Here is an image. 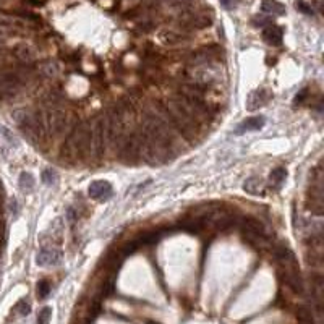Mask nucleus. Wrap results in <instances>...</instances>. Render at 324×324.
<instances>
[{
    "instance_id": "4468645a",
    "label": "nucleus",
    "mask_w": 324,
    "mask_h": 324,
    "mask_svg": "<svg viewBox=\"0 0 324 324\" xmlns=\"http://www.w3.org/2000/svg\"><path fill=\"white\" fill-rule=\"evenodd\" d=\"M89 196L96 201H105L109 200L110 196H112V185L109 183V182L105 180H98V182H93V183L89 185Z\"/></svg>"
},
{
    "instance_id": "a211bd4d",
    "label": "nucleus",
    "mask_w": 324,
    "mask_h": 324,
    "mask_svg": "<svg viewBox=\"0 0 324 324\" xmlns=\"http://www.w3.org/2000/svg\"><path fill=\"white\" fill-rule=\"evenodd\" d=\"M282 38H284L282 28L274 26V24H269V26L263 31V39H264L269 45H281Z\"/></svg>"
},
{
    "instance_id": "cd10ccee",
    "label": "nucleus",
    "mask_w": 324,
    "mask_h": 324,
    "mask_svg": "<svg viewBox=\"0 0 324 324\" xmlns=\"http://www.w3.org/2000/svg\"><path fill=\"white\" fill-rule=\"evenodd\" d=\"M0 135H2V138H3L5 141H7L8 144L17 146V140H15L13 133H12V131H10L5 125H2V123H0Z\"/></svg>"
},
{
    "instance_id": "2f4dec72",
    "label": "nucleus",
    "mask_w": 324,
    "mask_h": 324,
    "mask_svg": "<svg viewBox=\"0 0 324 324\" xmlns=\"http://www.w3.org/2000/svg\"><path fill=\"white\" fill-rule=\"evenodd\" d=\"M308 93H310V89L308 88H303L300 93H298L297 96H295V101H293V102L295 104H302V102H305V99L308 98Z\"/></svg>"
},
{
    "instance_id": "6ab92c4d",
    "label": "nucleus",
    "mask_w": 324,
    "mask_h": 324,
    "mask_svg": "<svg viewBox=\"0 0 324 324\" xmlns=\"http://www.w3.org/2000/svg\"><path fill=\"white\" fill-rule=\"evenodd\" d=\"M243 190L246 191L248 195H261L263 190H264V182L260 177H250L243 182Z\"/></svg>"
},
{
    "instance_id": "4be33fe9",
    "label": "nucleus",
    "mask_w": 324,
    "mask_h": 324,
    "mask_svg": "<svg viewBox=\"0 0 324 324\" xmlns=\"http://www.w3.org/2000/svg\"><path fill=\"white\" fill-rule=\"evenodd\" d=\"M159 38H161L162 42L169 44V45H175V44H179V42H182V40L185 39L183 34H180V33H177V31H162Z\"/></svg>"
},
{
    "instance_id": "7ed1b4c3",
    "label": "nucleus",
    "mask_w": 324,
    "mask_h": 324,
    "mask_svg": "<svg viewBox=\"0 0 324 324\" xmlns=\"http://www.w3.org/2000/svg\"><path fill=\"white\" fill-rule=\"evenodd\" d=\"M91 156V126L89 122H75L65 136L60 158L67 162L84 161Z\"/></svg>"
},
{
    "instance_id": "9b49d317",
    "label": "nucleus",
    "mask_w": 324,
    "mask_h": 324,
    "mask_svg": "<svg viewBox=\"0 0 324 324\" xmlns=\"http://www.w3.org/2000/svg\"><path fill=\"white\" fill-rule=\"evenodd\" d=\"M13 57L17 59V62L20 65H24V67H34L38 63V54L34 47H31L29 44H17L12 50Z\"/></svg>"
},
{
    "instance_id": "6e6552de",
    "label": "nucleus",
    "mask_w": 324,
    "mask_h": 324,
    "mask_svg": "<svg viewBox=\"0 0 324 324\" xmlns=\"http://www.w3.org/2000/svg\"><path fill=\"white\" fill-rule=\"evenodd\" d=\"M91 126V158L101 161L107 151V140H105V123L104 115H98L89 122Z\"/></svg>"
},
{
    "instance_id": "f704fd0d",
    "label": "nucleus",
    "mask_w": 324,
    "mask_h": 324,
    "mask_svg": "<svg viewBox=\"0 0 324 324\" xmlns=\"http://www.w3.org/2000/svg\"><path fill=\"white\" fill-rule=\"evenodd\" d=\"M126 3H130V5H133V3H136V2H140V0H125Z\"/></svg>"
},
{
    "instance_id": "7c9ffc66",
    "label": "nucleus",
    "mask_w": 324,
    "mask_h": 324,
    "mask_svg": "<svg viewBox=\"0 0 324 324\" xmlns=\"http://www.w3.org/2000/svg\"><path fill=\"white\" fill-rule=\"evenodd\" d=\"M253 24L255 26H269V24H272V20L269 17H255L253 18Z\"/></svg>"
},
{
    "instance_id": "f3484780",
    "label": "nucleus",
    "mask_w": 324,
    "mask_h": 324,
    "mask_svg": "<svg viewBox=\"0 0 324 324\" xmlns=\"http://www.w3.org/2000/svg\"><path fill=\"white\" fill-rule=\"evenodd\" d=\"M158 5H164V7L170 10H177L179 15L186 13L193 10V0H158Z\"/></svg>"
},
{
    "instance_id": "dca6fc26",
    "label": "nucleus",
    "mask_w": 324,
    "mask_h": 324,
    "mask_svg": "<svg viewBox=\"0 0 324 324\" xmlns=\"http://www.w3.org/2000/svg\"><path fill=\"white\" fill-rule=\"evenodd\" d=\"M266 123V119L263 115H255V117H250L246 120H243L242 123L235 128V135H242L246 133V131H256L261 130Z\"/></svg>"
},
{
    "instance_id": "4c0bfd02",
    "label": "nucleus",
    "mask_w": 324,
    "mask_h": 324,
    "mask_svg": "<svg viewBox=\"0 0 324 324\" xmlns=\"http://www.w3.org/2000/svg\"><path fill=\"white\" fill-rule=\"evenodd\" d=\"M0 209H2V191H0Z\"/></svg>"
},
{
    "instance_id": "c9c22d12",
    "label": "nucleus",
    "mask_w": 324,
    "mask_h": 324,
    "mask_svg": "<svg viewBox=\"0 0 324 324\" xmlns=\"http://www.w3.org/2000/svg\"><path fill=\"white\" fill-rule=\"evenodd\" d=\"M2 232H3V222L0 219V235H2Z\"/></svg>"
},
{
    "instance_id": "f03ea898",
    "label": "nucleus",
    "mask_w": 324,
    "mask_h": 324,
    "mask_svg": "<svg viewBox=\"0 0 324 324\" xmlns=\"http://www.w3.org/2000/svg\"><path fill=\"white\" fill-rule=\"evenodd\" d=\"M141 133L153 140L154 143L161 144L162 148L170 151L172 154L177 151V146L182 141V136L177 133L175 128L169 122L164 120L154 109H146L141 120Z\"/></svg>"
},
{
    "instance_id": "20e7f679",
    "label": "nucleus",
    "mask_w": 324,
    "mask_h": 324,
    "mask_svg": "<svg viewBox=\"0 0 324 324\" xmlns=\"http://www.w3.org/2000/svg\"><path fill=\"white\" fill-rule=\"evenodd\" d=\"M45 115V125H47V135L54 136L55 140H60L67 136L70 128L73 126L75 120L70 115L68 110L63 107L59 109H44Z\"/></svg>"
},
{
    "instance_id": "5701e85b",
    "label": "nucleus",
    "mask_w": 324,
    "mask_h": 324,
    "mask_svg": "<svg viewBox=\"0 0 324 324\" xmlns=\"http://www.w3.org/2000/svg\"><path fill=\"white\" fill-rule=\"evenodd\" d=\"M287 177V170L284 169V167H277V169H274L271 172V183L274 188H279V186L282 185V182L285 180Z\"/></svg>"
},
{
    "instance_id": "c85d7f7f",
    "label": "nucleus",
    "mask_w": 324,
    "mask_h": 324,
    "mask_svg": "<svg viewBox=\"0 0 324 324\" xmlns=\"http://www.w3.org/2000/svg\"><path fill=\"white\" fill-rule=\"evenodd\" d=\"M295 7H297L298 12H302V13H305V15H313V7H311L310 3L303 2V0H297Z\"/></svg>"
},
{
    "instance_id": "2eb2a0df",
    "label": "nucleus",
    "mask_w": 324,
    "mask_h": 324,
    "mask_svg": "<svg viewBox=\"0 0 324 324\" xmlns=\"http://www.w3.org/2000/svg\"><path fill=\"white\" fill-rule=\"evenodd\" d=\"M36 70L39 77L47 80H57L60 77V73H62L59 62H55V60H42V62L38 63Z\"/></svg>"
},
{
    "instance_id": "39448f33",
    "label": "nucleus",
    "mask_w": 324,
    "mask_h": 324,
    "mask_svg": "<svg viewBox=\"0 0 324 324\" xmlns=\"http://www.w3.org/2000/svg\"><path fill=\"white\" fill-rule=\"evenodd\" d=\"M117 158L126 165H136L141 161L140 158V130L126 131L115 144Z\"/></svg>"
},
{
    "instance_id": "ddd939ff",
    "label": "nucleus",
    "mask_w": 324,
    "mask_h": 324,
    "mask_svg": "<svg viewBox=\"0 0 324 324\" xmlns=\"http://www.w3.org/2000/svg\"><path fill=\"white\" fill-rule=\"evenodd\" d=\"M60 261H62V251L57 250V248H52V246L42 248L36 256V263L42 267L57 266Z\"/></svg>"
},
{
    "instance_id": "f257e3e1",
    "label": "nucleus",
    "mask_w": 324,
    "mask_h": 324,
    "mask_svg": "<svg viewBox=\"0 0 324 324\" xmlns=\"http://www.w3.org/2000/svg\"><path fill=\"white\" fill-rule=\"evenodd\" d=\"M149 107L154 109L162 119L169 122V123L175 128L177 133L182 136V140L183 141H193L198 138L201 125L193 117H190V115L185 112V109L182 107L177 101H174L172 98L167 101V102L154 101Z\"/></svg>"
},
{
    "instance_id": "b1692460",
    "label": "nucleus",
    "mask_w": 324,
    "mask_h": 324,
    "mask_svg": "<svg viewBox=\"0 0 324 324\" xmlns=\"http://www.w3.org/2000/svg\"><path fill=\"white\" fill-rule=\"evenodd\" d=\"M20 188H21L23 191H31L34 188V177L29 174V172H23L21 175H20Z\"/></svg>"
},
{
    "instance_id": "0eeeda50",
    "label": "nucleus",
    "mask_w": 324,
    "mask_h": 324,
    "mask_svg": "<svg viewBox=\"0 0 324 324\" xmlns=\"http://www.w3.org/2000/svg\"><path fill=\"white\" fill-rule=\"evenodd\" d=\"M186 81L195 84H200L202 88H209L214 86L217 81L221 80V68L214 63H202V65H195L190 67L188 72L185 75Z\"/></svg>"
},
{
    "instance_id": "72a5a7b5",
    "label": "nucleus",
    "mask_w": 324,
    "mask_h": 324,
    "mask_svg": "<svg viewBox=\"0 0 324 324\" xmlns=\"http://www.w3.org/2000/svg\"><path fill=\"white\" fill-rule=\"evenodd\" d=\"M12 211L13 214H17V204H15V201H12Z\"/></svg>"
},
{
    "instance_id": "a878e982",
    "label": "nucleus",
    "mask_w": 324,
    "mask_h": 324,
    "mask_svg": "<svg viewBox=\"0 0 324 324\" xmlns=\"http://www.w3.org/2000/svg\"><path fill=\"white\" fill-rule=\"evenodd\" d=\"M36 292H38V297L40 298V300L47 298L49 293H50V284L47 281H39L38 287H36Z\"/></svg>"
},
{
    "instance_id": "423d86ee",
    "label": "nucleus",
    "mask_w": 324,
    "mask_h": 324,
    "mask_svg": "<svg viewBox=\"0 0 324 324\" xmlns=\"http://www.w3.org/2000/svg\"><path fill=\"white\" fill-rule=\"evenodd\" d=\"M140 158L149 165H162L167 161L174 159V154L165 148H162L161 144L154 143L153 140H149L140 130Z\"/></svg>"
},
{
    "instance_id": "e433bc0d",
    "label": "nucleus",
    "mask_w": 324,
    "mask_h": 324,
    "mask_svg": "<svg viewBox=\"0 0 324 324\" xmlns=\"http://www.w3.org/2000/svg\"><path fill=\"white\" fill-rule=\"evenodd\" d=\"M5 3H7V0H0V8H3Z\"/></svg>"
},
{
    "instance_id": "9d476101",
    "label": "nucleus",
    "mask_w": 324,
    "mask_h": 324,
    "mask_svg": "<svg viewBox=\"0 0 324 324\" xmlns=\"http://www.w3.org/2000/svg\"><path fill=\"white\" fill-rule=\"evenodd\" d=\"M242 239L245 240L250 246L255 248V250L267 251L272 248V242L269 237L266 235V232H256V230L243 229L242 227Z\"/></svg>"
},
{
    "instance_id": "f8f14e48",
    "label": "nucleus",
    "mask_w": 324,
    "mask_h": 324,
    "mask_svg": "<svg viewBox=\"0 0 324 324\" xmlns=\"http://www.w3.org/2000/svg\"><path fill=\"white\" fill-rule=\"evenodd\" d=\"M271 98H272V94L264 88L251 91V93L248 94V98H246V110L248 112L260 110L261 107H264V105L269 102Z\"/></svg>"
},
{
    "instance_id": "393cba45",
    "label": "nucleus",
    "mask_w": 324,
    "mask_h": 324,
    "mask_svg": "<svg viewBox=\"0 0 324 324\" xmlns=\"http://www.w3.org/2000/svg\"><path fill=\"white\" fill-rule=\"evenodd\" d=\"M40 180L47 186H52L55 185V182H57V174H55L52 169H45L42 170V174H40Z\"/></svg>"
},
{
    "instance_id": "473e14b6",
    "label": "nucleus",
    "mask_w": 324,
    "mask_h": 324,
    "mask_svg": "<svg viewBox=\"0 0 324 324\" xmlns=\"http://www.w3.org/2000/svg\"><path fill=\"white\" fill-rule=\"evenodd\" d=\"M222 3H224V7H225V8H230V7H232V2H230V0H222Z\"/></svg>"
},
{
    "instance_id": "bb28decb",
    "label": "nucleus",
    "mask_w": 324,
    "mask_h": 324,
    "mask_svg": "<svg viewBox=\"0 0 324 324\" xmlns=\"http://www.w3.org/2000/svg\"><path fill=\"white\" fill-rule=\"evenodd\" d=\"M52 318V310L49 306H44L38 315V324H49Z\"/></svg>"
},
{
    "instance_id": "aec40b11",
    "label": "nucleus",
    "mask_w": 324,
    "mask_h": 324,
    "mask_svg": "<svg viewBox=\"0 0 324 324\" xmlns=\"http://www.w3.org/2000/svg\"><path fill=\"white\" fill-rule=\"evenodd\" d=\"M261 10L267 15H272V17H279V15L285 13V7L277 0H263Z\"/></svg>"
},
{
    "instance_id": "412c9836",
    "label": "nucleus",
    "mask_w": 324,
    "mask_h": 324,
    "mask_svg": "<svg viewBox=\"0 0 324 324\" xmlns=\"http://www.w3.org/2000/svg\"><path fill=\"white\" fill-rule=\"evenodd\" d=\"M180 225H182V229L190 232V234H200L202 230V227H204V222L201 219H196V217H186V219L180 222Z\"/></svg>"
},
{
    "instance_id": "c756f323",
    "label": "nucleus",
    "mask_w": 324,
    "mask_h": 324,
    "mask_svg": "<svg viewBox=\"0 0 324 324\" xmlns=\"http://www.w3.org/2000/svg\"><path fill=\"white\" fill-rule=\"evenodd\" d=\"M17 311H18L21 316H26V315H29V311H31V306H29V303H28L26 300H21V302H18Z\"/></svg>"
},
{
    "instance_id": "1a4fd4ad",
    "label": "nucleus",
    "mask_w": 324,
    "mask_h": 324,
    "mask_svg": "<svg viewBox=\"0 0 324 324\" xmlns=\"http://www.w3.org/2000/svg\"><path fill=\"white\" fill-rule=\"evenodd\" d=\"M212 24V15L206 12H190L179 15V26L185 31H193V29H204Z\"/></svg>"
}]
</instances>
